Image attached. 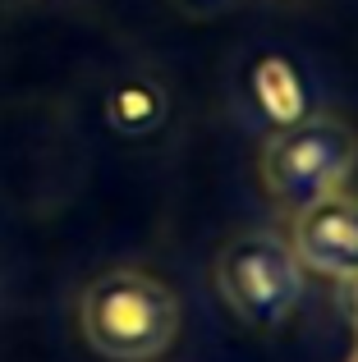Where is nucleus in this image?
Here are the masks:
<instances>
[{
  "mask_svg": "<svg viewBox=\"0 0 358 362\" xmlns=\"http://www.w3.org/2000/svg\"><path fill=\"white\" fill-rule=\"evenodd\" d=\"M79 326L106 362H156L179 335V298L156 275L115 266L83 289Z\"/></svg>",
  "mask_w": 358,
  "mask_h": 362,
  "instance_id": "nucleus-1",
  "label": "nucleus"
},
{
  "mask_svg": "<svg viewBox=\"0 0 358 362\" xmlns=\"http://www.w3.org/2000/svg\"><path fill=\"white\" fill-rule=\"evenodd\" d=\"M358 165V133L335 115H299L280 124L262 142V184L285 211L322 202L326 193H340L350 170Z\"/></svg>",
  "mask_w": 358,
  "mask_h": 362,
  "instance_id": "nucleus-2",
  "label": "nucleus"
},
{
  "mask_svg": "<svg viewBox=\"0 0 358 362\" xmlns=\"http://www.w3.org/2000/svg\"><path fill=\"white\" fill-rule=\"evenodd\" d=\"M216 289H221L225 308L243 326L271 330L304 298V266H299L294 247L280 234L253 230L221 247V257H216Z\"/></svg>",
  "mask_w": 358,
  "mask_h": 362,
  "instance_id": "nucleus-3",
  "label": "nucleus"
},
{
  "mask_svg": "<svg viewBox=\"0 0 358 362\" xmlns=\"http://www.w3.org/2000/svg\"><path fill=\"white\" fill-rule=\"evenodd\" d=\"M299 266L331 280H350L358 271V197L350 193H326L322 202L294 211V230H289Z\"/></svg>",
  "mask_w": 358,
  "mask_h": 362,
  "instance_id": "nucleus-4",
  "label": "nucleus"
},
{
  "mask_svg": "<svg viewBox=\"0 0 358 362\" xmlns=\"http://www.w3.org/2000/svg\"><path fill=\"white\" fill-rule=\"evenodd\" d=\"M106 119H110V129L134 133V138L138 133H152L166 119V88L156 78H147V74L120 78L106 92Z\"/></svg>",
  "mask_w": 358,
  "mask_h": 362,
  "instance_id": "nucleus-5",
  "label": "nucleus"
},
{
  "mask_svg": "<svg viewBox=\"0 0 358 362\" xmlns=\"http://www.w3.org/2000/svg\"><path fill=\"white\" fill-rule=\"evenodd\" d=\"M253 92H258V106L276 119V129L289 124V119H299V115H308V110H304L308 106L304 83H299L294 64L280 60V55H267V60L253 69Z\"/></svg>",
  "mask_w": 358,
  "mask_h": 362,
  "instance_id": "nucleus-6",
  "label": "nucleus"
},
{
  "mask_svg": "<svg viewBox=\"0 0 358 362\" xmlns=\"http://www.w3.org/2000/svg\"><path fill=\"white\" fill-rule=\"evenodd\" d=\"M345 303H350V317L358 321V271L350 275V280H345Z\"/></svg>",
  "mask_w": 358,
  "mask_h": 362,
  "instance_id": "nucleus-7",
  "label": "nucleus"
},
{
  "mask_svg": "<svg viewBox=\"0 0 358 362\" xmlns=\"http://www.w3.org/2000/svg\"><path fill=\"white\" fill-rule=\"evenodd\" d=\"M350 362H358V349H354V358H350Z\"/></svg>",
  "mask_w": 358,
  "mask_h": 362,
  "instance_id": "nucleus-8",
  "label": "nucleus"
},
{
  "mask_svg": "<svg viewBox=\"0 0 358 362\" xmlns=\"http://www.w3.org/2000/svg\"><path fill=\"white\" fill-rule=\"evenodd\" d=\"M354 330H358V321H354Z\"/></svg>",
  "mask_w": 358,
  "mask_h": 362,
  "instance_id": "nucleus-9",
  "label": "nucleus"
}]
</instances>
